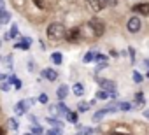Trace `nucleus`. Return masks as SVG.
Here are the masks:
<instances>
[{"label":"nucleus","mask_w":149,"mask_h":135,"mask_svg":"<svg viewBox=\"0 0 149 135\" xmlns=\"http://www.w3.org/2000/svg\"><path fill=\"white\" fill-rule=\"evenodd\" d=\"M104 60H105L104 54H95V61H104Z\"/></svg>","instance_id":"c756f323"},{"label":"nucleus","mask_w":149,"mask_h":135,"mask_svg":"<svg viewBox=\"0 0 149 135\" xmlns=\"http://www.w3.org/2000/svg\"><path fill=\"white\" fill-rule=\"evenodd\" d=\"M25 135H33V133H25Z\"/></svg>","instance_id":"58836bf2"},{"label":"nucleus","mask_w":149,"mask_h":135,"mask_svg":"<svg viewBox=\"0 0 149 135\" xmlns=\"http://www.w3.org/2000/svg\"><path fill=\"white\" fill-rule=\"evenodd\" d=\"M72 91L76 93L77 97H81V95L84 93V86H83L81 83H76V84H74V88H72Z\"/></svg>","instance_id":"ddd939ff"},{"label":"nucleus","mask_w":149,"mask_h":135,"mask_svg":"<svg viewBox=\"0 0 149 135\" xmlns=\"http://www.w3.org/2000/svg\"><path fill=\"white\" fill-rule=\"evenodd\" d=\"M146 76H147V77H149V72H147V74H146Z\"/></svg>","instance_id":"ea45409f"},{"label":"nucleus","mask_w":149,"mask_h":135,"mask_svg":"<svg viewBox=\"0 0 149 135\" xmlns=\"http://www.w3.org/2000/svg\"><path fill=\"white\" fill-rule=\"evenodd\" d=\"M98 84L105 90V91H116V83L109 81V79H98Z\"/></svg>","instance_id":"0eeeda50"},{"label":"nucleus","mask_w":149,"mask_h":135,"mask_svg":"<svg viewBox=\"0 0 149 135\" xmlns=\"http://www.w3.org/2000/svg\"><path fill=\"white\" fill-rule=\"evenodd\" d=\"M0 135H4V130H2V128H0Z\"/></svg>","instance_id":"e433bc0d"},{"label":"nucleus","mask_w":149,"mask_h":135,"mask_svg":"<svg viewBox=\"0 0 149 135\" xmlns=\"http://www.w3.org/2000/svg\"><path fill=\"white\" fill-rule=\"evenodd\" d=\"M90 26H91V30L95 32V35H97V37H100V35L105 32V25H104V21H102V19H98V18H93V19L90 21Z\"/></svg>","instance_id":"f03ea898"},{"label":"nucleus","mask_w":149,"mask_h":135,"mask_svg":"<svg viewBox=\"0 0 149 135\" xmlns=\"http://www.w3.org/2000/svg\"><path fill=\"white\" fill-rule=\"evenodd\" d=\"M28 104H30V102H26V100H19V102L16 104V112H18V114H23V112H26V109H28Z\"/></svg>","instance_id":"9d476101"},{"label":"nucleus","mask_w":149,"mask_h":135,"mask_svg":"<svg viewBox=\"0 0 149 135\" xmlns=\"http://www.w3.org/2000/svg\"><path fill=\"white\" fill-rule=\"evenodd\" d=\"M9 88H11V86H9V84H7V83H4V84H2V90H4V91H7V90H9Z\"/></svg>","instance_id":"72a5a7b5"},{"label":"nucleus","mask_w":149,"mask_h":135,"mask_svg":"<svg viewBox=\"0 0 149 135\" xmlns=\"http://www.w3.org/2000/svg\"><path fill=\"white\" fill-rule=\"evenodd\" d=\"M133 11H135L137 14H142V16H149V4H147V2L137 4V6H133Z\"/></svg>","instance_id":"39448f33"},{"label":"nucleus","mask_w":149,"mask_h":135,"mask_svg":"<svg viewBox=\"0 0 149 135\" xmlns=\"http://www.w3.org/2000/svg\"><path fill=\"white\" fill-rule=\"evenodd\" d=\"M126 28H128V32H132V33H135V32H139L140 30V18H130L128 19V23H126Z\"/></svg>","instance_id":"7ed1b4c3"},{"label":"nucleus","mask_w":149,"mask_h":135,"mask_svg":"<svg viewBox=\"0 0 149 135\" xmlns=\"http://www.w3.org/2000/svg\"><path fill=\"white\" fill-rule=\"evenodd\" d=\"M93 58H95V53H93V51L86 53V56H84V63H90V61H93Z\"/></svg>","instance_id":"a211bd4d"},{"label":"nucleus","mask_w":149,"mask_h":135,"mask_svg":"<svg viewBox=\"0 0 149 135\" xmlns=\"http://www.w3.org/2000/svg\"><path fill=\"white\" fill-rule=\"evenodd\" d=\"M67 119L72 121V123H76V121H77V114H76V112H68V114H67Z\"/></svg>","instance_id":"aec40b11"},{"label":"nucleus","mask_w":149,"mask_h":135,"mask_svg":"<svg viewBox=\"0 0 149 135\" xmlns=\"http://www.w3.org/2000/svg\"><path fill=\"white\" fill-rule=\"evenodd\" d=\"M47 37L53 39V40H61L67 37V30L61 23H51L47 26Z\"/></svg>","instance_id":"f257e3e1"},{"label":"nucleus","mask_w":149,"mask_h":135,"mask_svg":"<svg viewBox=\"0 0 149 135\" xmlns=\"http://www.w3.org/2000/svg\"><path fill=\"white\" fill-rule=\"evenodd\" d=\"M47 123L49 125H54V126H61V123L58 119H54V118H47Z\"/></svg>","instance_id":"b1692460"},{"label":"nucleus","mask_w":149,"mask_h":135,"mask_svg":"<svg viewBox=\"0 0 149 135\" xmlns=\"http://www.w3.org/2000/svg\"><path fill=\"white\" fill-rule=\"evenodd\" d=\"M19 35V32H18V26L16 25H13V28H11V33H9V39H13V37H18Z\"/></svg>","instance_id":"f3484780"},{"label":"nucleus","mask_w":149,"mask_h":135,"mask_svg":"<svg viewBox=\"0 0 149 135\" xmlns=\"http://www.w3.org/2000/svg\"><path fill=\"white\" fill-rule=\"evenodd\" d=\"M81 133L83 135H91V133H95V128H83Z\"/></svg>","instance_id":"393cba45"},{"label":"nucleus","mask_w":149,"mask_h":135,"mask_svg":"<svg viewBox=\"0 0 149 135\" xmlns=\"http://www.w3.org/2000/svg\"><path fill=\"white\" fill-rule=\"evenodd\" d=\"M144 116H146V118L149 119V109H147V111H144Z\"/></svg>","instance_id":"c9c22d12"},{"label":"nucleus","mask_w":149,"mask_h":135,"mask_svg":"<svg viewBox=\"0 0 149 135\" xmlns=\"http://www.w3.org/2000/svg\"><path fill=\"white\" fill-rule=\"evenodd\" d=\"M146 65H147V69H149V60H147V61H146Z\"/></svg>","instance_id":"4c0bfd02"},{"label":"nucleus","mask_w":149,"mask_h":135,"mask_svg":"<svg viewBox=\"0 0 149 135\" xmlns=\"http://www.w3.org/2000/svg\"><path fill=\"white\" fill-rule=\"evenodd\" d=\"M33 4H35L37 7H40V9L46 7V2H44V0H33Z\"/></svg>","instance_id":"a878e982"},{"label":"nucleus","mask_w":149,"mask_h":135,"mask_svg":"<svg viewBox=\"0 0 149 135\" xmlns=\"http://www.w3.org/2000/svg\"><path fill=\"white\" fill-rule=\"evenodd\" d=\"M39 102L40 104H47V95H40L39 97Z\"/></svg>","instance_id":"c85d7f7f"},{"label":"nucleus","mask_w":149,"mask_h":135,"mask_svg":"<svg viewBox=\"0 0 149 135\" xmlns=\"http://www.w3.org/2000/svg\"><path fill=\"white\" fill-rule=\"evenodd\" d=\"M42 76H44V79H47V81H56L58 72L53 70V69H44V70H42Z\"/></svg>","instance_id":"6e6552de"},{"label":"nucleus","mask_w":149,"mask_h":135,"mask_svg":"<svg viewBox=\"0 0 149 135\" xmlns=\"http://www.w3.org/2000/svg\"><path fill=\"white\" fill-rule=\"evenodd\" d=\"M86 2H88L90 9H93L95 13H98V11H102V9L105 7V2H104V0H86Z\"/></svg>","instance_id":"423d86ee"},{"label":"nucleus","mask_w":149,"mask_h":135,"mask_svg":"<svg viewBox=\"0 0 149 135\" xmlns=\"http://www.w3.org/2000/svg\"><path fill=\"white\" fill-rule=\"evenodd\" d=\"M42 132H44V130H42V126H39V125H37V126H32V133H33V135H42Z\"/></svg>","instance_id":"6ab92c4d"},{"label":"nucleus","mask_w":149,"mask_h":135,"mask_svg":"<svg viewBox=\"0 0 149 135\" xmlns=\"http://www.w3.org/2000/svg\"><path fill=\"white\" fill-rule=\"evenodd\" d=\"M16 47H18V49H23V51H26V49L30 47V39H23V40H19V42L16 44Z\"/></svg>","instance_id":"f8f14e48"},{"label":"nucleus","mask_w":149,"mask_h":135,"mask_svg":"<svg viewBox=\"0 0 149 135\" xmlns=\"http://www.w3.org/2000/svg\"><path fill=\"white\" fill-rule=\"evenodd\" d=\"M9 19H11V14L4 9V11H0V25H6V23H9Z\"/></svg>","instance_id":"9b49d317"},{"label":"nucleus","mask_w":149,"mask_h":135,"mask_svg":"<svg viewBox=\"0 0 149 135\" xmlns=\"http://www.w3.org/2000/svg\"><path fill=\"white\" fill-rule=\"evenodd\" d=\"M79 37H81V30H79V28H72V30L67 32V37H65V39H67L68 42H77Z\"/></svg>","instance_id":"20e7f679"},{"label":"nucleus","mask_w":149,"mask_h":135,"mask_svg":"<svg viewBox=\"0 0 149 135\" xmlns=\"http://www.w3.org/2000/svg\"><path fill=\"white\" fill-rule=\"evenodd\" d=\"M9 125H11L13 130H18V121L16 119H9Z\"/></svg>","instance_id":"bb28decb"},{"label":"nucleus","mask_w":149,"mask_h":135,"mask_svg":"<svg viewBox=\"0 0 149 135\" xmlns=\"http://www.w3.org/2000/svg\"><path fill=\"white\" fill-rule=\"evenodd\" d=\"M105 6H118V0H104Z\"/></svg>","instance_id":"cd10ccee"},{"label":"nucleus","mask_w":149,"mask_h":135,"mask_svg":"<svg viewBox=\"0 0 149 135\" xmlns=\"http://www.w3.org/2000/svg\"><path fill=\"white\" fill-rule=\"evenodd\" d=\"M14 86H16V90H21V81L16 79V81H14Z\"/></svg>","instance_id":"2f4dec72"},{"label":"nucleus","mask_w":149,"mask_h":135,"mask_svg":"<svg viewBox=\"0 0 149 135\" xmlns=\"http://www.w3.org/2000/svg\"><path fill=\"white\" fill-rule=\"evenodd\" d=\"M128 53H130V56H132V61H135V51L130 47V49H128Z\"/></svg>","instance_id":"7c9ffc66"},{"label":"nucleus","mask_w":149,"mask_h":135,"mask_svg":"<svg viewBox=\"0 0 149 135\" xmlns=\"http://www.w3.org/2000/svg\"><path fill=\"white\" fill-rule=\"evenodd\" d=\"M118 109H119V111H130L132 105H130L128 102H119V104H118Z\"/></svg>","instance_id":"2eb2a0df"},{"label":"nucleus","mask_w":149,"mask_h":135,"mask_svg":"<svg viewBox=\"0 0 149 135\" xmlns=\"http://www.w3.org/2000/svg\"><path fill=\"white\" fill-rule=\"evenodd\" d=\"M47 135H61V130H60V126H56V128L49 130V132H47Z\"/></svg>","instance_id":"4be33fe9"},{"label":"nucleus","mask_w":149,"mask_h":135,"mask_svg":"<svg viewBox=\"0 0 149 135\" xmlns=\"http://www.w3.org/2000/svg\"><path fill=\"white\" fill-rule=\"evenodd\" d=\"M132 79H133L135 83H142V76H140L139 72H133V76H132Z\"/></svg>","instance_id":"5701e85b"},{"label":"nucleus","mask_w":149,"mask_h":135,"mask_svg":"<svg viewBox=\"0 0 149 135\" xmlns=\"http://www.w3.org/2000/svg\"><path fill=\"white\" fill-rule=\"evenodd\" d=\"M107 112H109L107 109H102V111H98V112H95V116H93V119H95V121H100V119H102V118H104V116H105Z\"/></svg>","instance_id":"4468645a"},{"label":"nucleus","mask_w":149,"mask_h":135,"mask_svg":"<svg viewBox=\"0 0 149 135\" xmlns=\"http://www.w3.org/2000/svg\"><path fill=\"white\" fill-rule=\"evenodd\" d=\"M67 95H68V86H67V84H61V86L58 88V91H56V97H58L60 100H65Z\"/></svg>","instance_id":"1a4fd4ad"},{"label":"nucleus","mask_w":149,"mask_h":135,"mask_svg":"<svg viewBox=\"0 0 149 135\" xmlns=\"http://www.w3.org/2000/svg\"><path fill=\"white\" fill-rule=\"evenodd\" d=\"M51 60H53L56 65H60V63H61V54H60V53H53V54H51Z\"/></svg>","instance_id":"dca6fc26"},{"label":"nucleus","mask_w":149,"mask_h":135,"mask_svg":"<svg viewBox=\"0 0 149 135\" xmlns=\"http://www.w3.org/2000/svg\"><path fill=\"white\" fill-rule=\"evenodd\" d=\"M135 100H137V105L140 107V105L144 104V95H142V93H137V95H135Z\"/></svg>","instance_id":"412c9836"},{"label":"nucleus","mask_w":149,"mask_h":135,"mask_svg":"<svg viewBox=\"0 0 149 135\" xmlns=\"http://www.w3.org/2000/svg\"><path fill=\"white\" fill-rule=\"evenodd\" d=\"M112 135H130V133H121V132H112Z\"/></svg>","instance_id":"f704fd0d"},{"label":"nucleus","mask_w":149,"mask_h":135,"mask_svg":"<svg viewBox=\"0 0 149 135\" xmlns=\"http://www.w3.org/2000/svg\"><path fill=\"white\" fill-rule=\"evenodd\" d=\"M6 9V2H4V0H0V11H4Z\"/></svg>","instance_id":"473e14b6"}]
</instances>
